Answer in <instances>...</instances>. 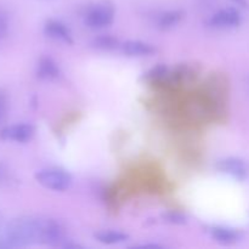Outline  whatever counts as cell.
<instances>
[{"instance_id": "obj_1", "label": "cell", "mask_w": 249, "mask_h": 249, "mask_svg": "<svg viewBox=\"0 0 249 249\" xmlns=\"http://www.w3.org/2000/svg\"><path fill=\"white\" fill-rule=\"evenodd\" d=\"M4 237L9 248H21L39 243L40 216H21L5 226Z\"/></svg>"}, {"instance_id": "obj_7", "label": "cell", "mask_w": 249, "mask_h": 249, "mask_svg": "<svg viewBox=\"0 0 249 249\" xmlns=\"http://www.w3.org/2000/svg\"><path fill=\"white\" fill-rule=\"evenodd\" d=\"M44 33L51 39L63 41L66 44H72L73 38L72 33L66 24L56 19H49L44 24Z\"/></svg>"}, {"instance_id": "obj_9", "label": "cell", "mask_w": 249, "mask_h": 249, "mask_svg": "<svg viewBox=\"0 0 249 249\" xmlns=\"http://www.w3.org/2000/svg\"><path fill=\"white\" fill-rule=\"evenodd\" d=\"M121 51L126 56H150L155 53L156 48L141 40H128L121 45Z\"/></svg>"}, {"instance_id": "obj_11", "label": "cell", "mask_w": 249, "mask_h": 249, "mask_svg": "<svg viewBox=\"0 0 249 249\" xmlns=\"http://www.w3.org/2000/svg\"><path fill=\"white\" fill-rule=\"evenodd\" d=\"M182 11L180 10H169V11H164L160 15H158L157 19H156V24L160 29L167 31V29L173 28L177 26L182 18Z\"/></svg>"}, {"instance_id": "obj_10", "label": "cell", "mask_w": 249, "mask_h": 249, "mask_svg": "<svg viewBox=\"0 0 249 249\" xmlns=\"http://www.w3.org/2000/svg\"><path fill=\"white\" fill-rule=\"evenodd\" d=\"M212 237L218 243L224 246H230L237 242L240 240V233L236 230L230 228H224V226H216L212 229Z\"/></svg>"}, {"instance_id": "obj_2", "label": "cell", "mask_w": 249, "mask_h": 249, "mask_svg": "<svg viewBox=\"0 0 249 249\" xmlns=\"http://www.w3.org/2000/svg\"><path fill=\"white\" fill-rule=\"evenodd\" d=\"M36 180L38 184L53 191H66L72 186V177L66 170L60 168H48L39 170L36 174Z\"/></svg>"}, {"instance_id": "obj_5", "label": "cell", "mask_w": 249, "mask_h": 249, "mask_svg": "<svg viewBox=\"0 0 249 249\" xmlns=\"http://www.w3.org/2000/svg\"><path fill=\"white\" fill-rule=\"evenodd\" d=\"M34 134H36V129H34V126L32 124L21 123L1 129V131H0V139L1 140L24 143L31 141L33 139Z\"/></svg>"}, {"instance_id": "obj_12", "label": "cell", "mask_w": 249, "mask_h": 249, "mask_svg": "<svg viewBox=\"0 0 249 249\" xmlns=\"http://www.w3.org/2000/svg\"><path fill=\"white\" fill-rule=\"evenodd\" d=\"M95 238L104 245H118L128 240V235L121 231H99L95 233Z\"/></svg>"}, {"instance_id": "obj_18", "label": "cell", "mask_w": 249, "mask_h": 249, "mask_svg": "<svg viewBox=\"0 0 249 249\" xmlns=\"http://www.w3.org/2000/svg\"><path fill=\"white\" fill-rule=\"evenodd\" d=\"M9 109V96L5 90L0 89V124L4 122Z\"/></svg>"}, {"instance_id": "obj_20", "label": "cell", "mask_w": 249, "mask_h": 249, "mask_svg": "<svg viewBox=\"0 0 249 249\" xmlns=\"http://www.w3.org/2000/svg\"><path fill=\"white\" fill-rule=\"evenodd\" d=\"M232 1L235 2V4L240 5V6H242V7H248L249 6L247 0H232Z\"/></svg>"}, {"instance_id": "obj_3", "label": "cell", "mask_w": 249, "mask_h": 249, "mask_svg": "<svg viewBox=\"0 0 249 249\" xmlns=\"http://www.w3.org/2000/svg\"><path fill=\"white\" fill-rule=\"evenodd\" d=\"M114 18V6L109 1H101L92 5L84 15V23L89 28L100 29L109 26Z\"/></svg>"}, {"instance_id": "obj_14", "label": "cell", "mask_w": 249, "mask_h": 249, "mask_svg": "<svg viewBox=\"0 0 249 249\" xmlns=\"http://www.w3.org/2000/svg\"><path fill=\"white\" fill-rule=\"evenodd\" d=\"M92 45L94 48L100 49V50H113V49L118 48V40L114 36H109V34H102V36H96L92 40Z\"/></svg>"}, {"instance_id": "obj_21", "label": "cell", "mask_w": 249, "mask_h": 249, "mask_svg": "<svg viewBox=\"0 0 249 249\" xmlns=\"http://www.w3.org/2000/svg\"><path fill=\"white\" fill-rule=\"evenodd\" d=\"M4 229H5L4 218H2V215H1V214H0V232H1V231H4Z\"/></svg>"}, {"instance_id": "obj_4", "label": "cell", "mask_w": 249, "mask_h": 249, "mask_svg": "<svg viewBox=\"0 0 249 249\" xmlns=\"http://www.w3.org/2000/svg\"><path fill=\"white\" fill-rule=\"evenodd\" d=\"M242 21L241 14L235 7H226V9L219 10L209 18L208 24L211 27L219 29H229L238 27Z\"/></svg>"}, {"instance_id": "obj_6", "label": "cell", "mask_w": 249, "mask_h": 249, "mask_svg": "<svg viewBox=\"0 0 249 249\" xmlns=\"http://www.w3.org/2000/svg\"><path fill=\"white\" fill-rule=\"evenodd\" d=\"M216 168L221 173H225V174L230 175V177L235 178V179L240 180V181H243L248 177L247 164L242 160H240V158H224V160H219L218 164H216Z\"/></svg>"}, {"instance_id": "obj_16", "label": "cell", "mask_w": 249, "mask_h": 249, "mask_svg": "<svg viewBox=\"0 0 249 249\" xmlns=\"http://www.w3.org/2000/svg\"><path fill=\"white\" fill-rule=\"evenodd\" d=\"M10 17L9 14L2 7H0V40L4 39L9 33Z\"/></svg>"}, {"instance_id": "obj_17", "label": "cell", "mask_w": 249, "mask_h": 249, "mask_svg": "<svg viewBox=\"0 0 249 249\" xmlns=\"http://www.w3.org/2000/svg\"><path fill=\"white\" fill-rule=\"evenodd\" d=\"M165 221L170 224H177V225H181V224L186 223V215L179 212H168L163 215Z\"/></svg>"}, {"instance_id": "obj_8", "label": "cell", "mask_w": 249, "mask_h": 249, "mask_svg": "<svg viewBox=\"0 0 249 249\" xmlns=\"http://www.w3.org/2000/svg\"><path fill=\"white\" fill-rule=\"evenodd\" d=\"M36 77L41 80H55L60 77L61 71L57 63L49 56H43L36 63Z\"/></svg>"}, {"instance_id": "obj_13", "label": "cell", "mask_w": 249, "mask_h": 249, "mask_svg": "<svg viewBox=\"0 0 249 249\" xmlns=\"http://www.w3.org/2000/svg\"><path fill=\"white\" fill-rule=\"evenodd\" d=\"M18 184V179L15 175L14 170L4 162H0V187L10 189Z\"/></svg>"}, {"instance_id": "obj_19", "label": "cell", "mask_w": 249, "mask_h": 249, "mask_svg": "<svg viewBox=\"0 0 249 249\" xmlns=\"http://www.w3.org/2000/svg\"><path fill=\"white\" fill-rule=\"evenodd\" d=\"M136 248L139 249H160L162 248V246L160 245H140V246H136Z\"/></svg>"}, {"instance_id": "obj_15", "label": "cell", "mask_w": 249, "mask_h": 249, "mask_svg": "<svg viewBox=\"0 0 249 249\" xmlns=\"http://www.w3.org/2000/svg\"><path fill=\"white\" fill-rule=\"evenodd\" d=\"M168 75V68L164 65H157L156 67L151 68L147 73H145L143 79L146 80H160Z\"/></svg>"}]
</instances>
